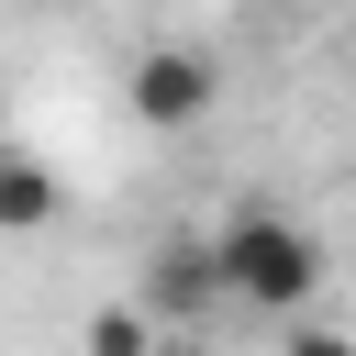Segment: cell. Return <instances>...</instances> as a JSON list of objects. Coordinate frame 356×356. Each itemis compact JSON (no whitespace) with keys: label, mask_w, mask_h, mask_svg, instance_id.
<instances>
[{"label":"cell","mask_w":356,"mask_h":356,"mask_svg":"<svg viewBox=\"0 0 356 356\" xmlns=\"http://www.w3.org/2000/svg\"><path fill=\"white\" fill-rule=\"evenodd\" d=\"M211 278H222V300H245V312H300V300L323 289V234H312L300 211L245 200V211L211 234Z\"/></svg>","instance_id":"obj_1"},{"label":"cell","mask_w":356,"mask_h":356,"mask_svg":"<svg viewBox=\"0 0 356 356\" xmlns=\"http://www.w3.org/2000/svg\"><path fill=\"white\" fill-rule=\"evenodd\" d=\"M211 100H222V67H211L200 44H145V56L122 67V111H134L145 134H189Z\"/></svg>","instance_id":"obj_2"},{"label":"cell","mask_w":356,"mask_h":356,"mask_svg":"<svg viewBox=\"0 0 356 356\" xmlns=\"http://www.w3.org/2000/svg\"><path fill=\"white\" fill-rule=\"evenodd\" d=\"M56 211H67V178L33 145H0V234H44Z\"/></svg>","instance_id":"obj_4"},{"label":"cell","mask_w":356,"mask_h":356,"mask_svg":"<svg viewBox=\"0 0 356 356\" xmlns=\"http://www.w3.org/2000/svg\"><path fill=\"white\" fill-rule=\"evenodd\" d=\"M78 345H89V356H156V345H167V334H156V323H145V312H134V300H100V312H89V323H78Z\"/></svg>","instance_id":"obj_5"},{"label":"cell","mask_w":356,"mask_h":356,"mask_svg":"<svg viewBox=\"0 0 356 356\" xmlns=\"http://www.w3.org/2000/svg\"><path fill=\"white\" fill-rule=\"evenodd\" d=\"M278 356H356V345H345L334 323H289V334H278Z\"/></svg>","instance_id":"obj_6"},{"label":"cell","mask_w":356,"mask_h":356,"mask_svg":"<svg viewBox=\"0 0 356 356\" xmlns=\"http://www.w3.org/2000/svg\"><path fill=\"white\" fill-rule=\"evenodd\" d=\"M211 300H222V278H211V234H156L145 267H134V312H145L156 334H189Z\"/></svg>","instance_id":"obj_3"}]
</instances>
